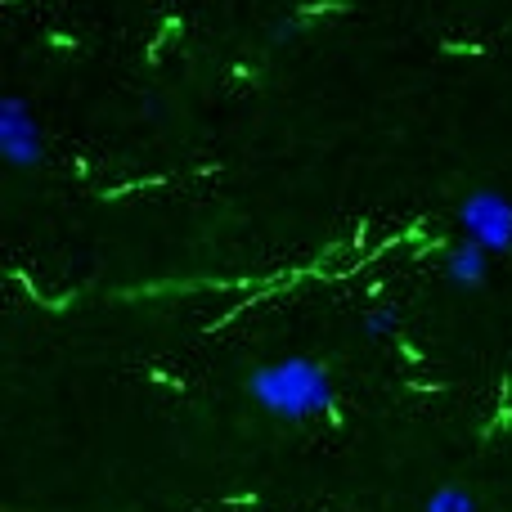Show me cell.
Instances as JSON below:
<instances>
[{
	"mask_svg": "<svg viewBox=\"0 0 512 512\" xmlns=\"http://www.w3.org/2000/svg\"><path fill=\"white\" fill-rule=\"evenodd\" d=\"M248 391L265 414L283 418V423H306L315 414H333V378L324 364L306 360V355H288L248 378Z\"/></svg>",
	"mask_w": 512,
	"mask_h": 512,
	"instance_id": "6da1fadb",
	"label": "cell"
},
{
	"mask_svg": "<svg viewBox=\"0 0 512 512\" xmlns=\"http://www.w3.org/2000/svg\"><path fill=\"white\" fill-rule=\"evenodd\" d=\"M459 225L468 234V243H477L481 252H508L512 248V203L495 189H477L463 198Z\"/></svg>",
	"mask_w": 512,
	"mask_h": 512,
	"instance_id": "7a4b0ae2",
	"label": "cell"
},
{
	"mask_svg": "<svg viewBox=\"0 0 512 512\" xmlns=\"http://www.w3.org/2000/svg\"><path fill=\"white\" fill-rule=\"evenodd\" d=\"M0 153H5L9 167L32 171L45 162V144H41V126L27 113V104L18 95L0 99Z\"/></svg>",
	"mask_w": 512,
	"mask_h": 512,
	"instance_id": "3957f363",
	"label": "cell"
},
{
	"mask_svg": "<svg viewBox=\"0 0 512 512\" xmlns=\"http://www.w3.org/2000/svg\"><path fill=\"white\" fill-rule=\"evenodd\" d=\"M486 256L490 252H481L477 243L463 239L459 248L445 252V279H450L454 288H481V283H486Z\"/></svg>",
	"mask_w": 512,
	"mask_h": 512,
	"instance_id": "277c9868",
	"label": "cell"
},
{
	"mask_svg": "<svg viewBox=\"0 0 512 512\" xmlns=\"http://www.w3.org/2000/svg\"><path fill=\"white\" fill-rule=\"evenodd\" d=\"M427 512H477V499L459 486H441L432 499H427Z\"/></svg>",
	"mask_w": 512,
	"mask_h": 512,
	"instance_id": "5b68a950",
	"label": "cell"
},
{
	"mask_svg": "<svg viewBox=\"0 0 512 512\" xmlns=\"http://www.w3.org/2000/svg\"><path fill=\"white\" fill-rule=\"evenodd\" d=\"M364 333L369 337H391L396 333V315H391V310H369V315H364Z\"/></svg>",
	"mask_w": 512,
	"mask_h": 512,
	"instance_id": "8992f818",
	"label": "cell"
}]
</instances>
